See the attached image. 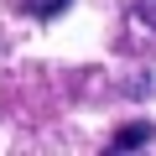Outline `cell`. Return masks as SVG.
Segmentation results:
<instances>
[{
  "instance_id": "1",
  "label": "cell",
  "mask_w": 156,
  "mask_h": 156,
  "mask_svg": "<svg viewBox=\"0 0 156 156\" xmlns=\"http://www.w3.org/2000/svg\"><path fill=\"white\" fill-rule=\"evenodd\" d=\"M151 135H156V130H151L146 120H130V125H120V130H115V151H135V146H146Z\"/></svg>"
},
{
  "instance_id": "2",
  "label": "cell",
  "mask_w": 156,
  "mask_h": 156,
  "mask_svg": "<svg viewBox=\"0 0 156 156\" xmlns=\"http://www.w3.org/2000/svg\"><path fill=\"white\" fill-rule=\"evenodd\" d=\"M21 5H26V16H37V21H52V16L68 5V0H21Z\"/></svg>"
},
{
  "instance_id": "3",
  "label": "cell",
  "mask_w": 156,
  "mask_h": 156,
  "mask_svg": "<svg viewBox=\"0 0 156 156\" xmlns=\"http://www.w3.org/2000/svg\"><path fill=\"white\" fill-rule=\"evenodd\" d=\"M130 21H140V26H156V0H135V5H130Z\"/></svg>"
}]
</instances>
